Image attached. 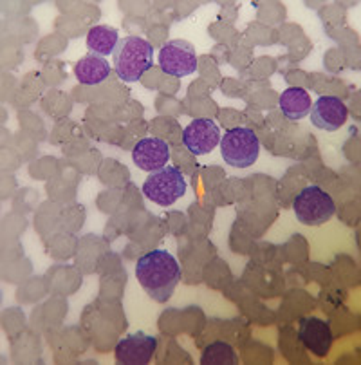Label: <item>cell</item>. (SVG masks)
<instances>
[{
  "instance_id": "3",
  "label": "cell",
  "mask_w": 361,
  "mask_h": 365,
  "mask_svg": "<svg viewBox=\"0 0 361 365\" xmlns=\"http://www.w3.org/2000/svg\"><path fill=\"white\" fill-rule=\"evenodd\" d=\"M221 154L226 163L234 168H248L258 160L261 141L251 128H229L221 138Z\"/></svg>"
},
{
  "instance_id": "1",
  "label": "cell",
  "mask_w": 361,
  "mask_h": 365,
  "mask_svg": "<svg viewBox=\"0 0 361 365\" xmlns=\"http://www.w3.org/2000/svg\"><path fill=\"white\" fill-rule=\"evenodd\" d=\"M136 279L156 302H167L181 282V268L167 250H152L137 259Z\"/></svg>"
},
{
  "instance_id": "9",
  "label": "cell",
  "mask_w": 361,
  "mask_h": 365,
  "mask_svg": "<svg viewBox=\"0 0 361 365\" xmlns=\"http://www.w3.org/2000/svg\"><path fill=\"white\" fill-rule=\"evenodd\" d=\"M298 340L315 356L325 358L333 346L334 336L327 320L318 319V317H307L298 324Z\"/></svg>"
},
{
  "instance_id": "7",
  "label": "cell",
  "mask_w": 361,
  "mask_h": 365,
  "mask_svg": "<svg viewBox=\"0 0 361 365\" xmlns=\"http://www.w3.org/2000/svg\"><path fill=\"white\" fill-rule=\"evenodd\" d=\"M157 338L137 331L120 340L114 349L116 361L121 365H147L156 354Z\"/></svg>"
},
{
  "instance_id": "11",
  "label": "cell",
  "mask_w": 361,
  "mask_h": 365,
  "mask_svg": "<svg viewBox=\"0 0 361 365\" xmlns=\"http://www.w3.org/2000/svg\"><path fill=\"white\" fill-rule=\"evenodd\" d=\"M132 160L137 168L145 172H156L164 168L170 160V148L159 138H143L132 150Z\"/></svg>"
},
{
  "instance_id": "13",
  "label": "cell",
  "mask_w": 361,
  "mask_h": 365,
  "mask_svg": "<svg viewBox=\"0 0 361 365\" xmlns=\"http://www.w3.org/2000/svg\"><path fill=\"white\" fill-rule=\"evenodd\" d=\"M280 109H282L283 116L289 120H302L307 114L311 113L313 101L311 94L307 93L302 87H289L282 93L278 100Z\"/></svg>"
},
{
  "instance_id": "14",
  "label": "cell",
  "mask_w": 361,
  "mask_h": 365,
  "mask_svg": "<svg viewBox=\"0 0 361 365\" xmlns=\"http://www.w3.org/2000/svg\"><path fill=\"white\" fill-rule=\"evenodd\" d=\"M117 43H120L117 31L114 28H109V26H94L87 33V49L90 51V55L105 58V56L113 55Z\"/></svg>"
},
{
  "instance_id": "4",
  "label": "cell",
  "mask_w": 361,
  "mask_h": 365,
  "mask_svg": "<svg viewBox=\"0 0 361 365\" xmlns=\"http://www.w3.org/2000/svg\"><path fill=\"white\" fill-rule=\"evenodd\" d=\"M143 194L156 205L170 206L187 194V181L179 168L167 165L164 168L150 172L143 182Z\"/></svg>"
},
{
  "instance_id": "10",
  "label": "cell",
  "mask_w": 361,
  "mask_h": 365,
  "mask_svg": "<svg viewBox=\"0 0 361 365\" xmlns=\"http://www.w3.org/2000/svg\"><path fill=\"white\" fill-rule=\"evenodd\" d=\"M309 114H311V121L316 128L334 133L345 125L347 118H349V109L340 98L322 96L313 103Z\"/></svg>"
},
{
  "instance_id": "12",
  "label": "cell",
  "mask_w": 361,
  "mask_h": 365,
  "mask_svg": "<svg viewBox=\"0 0 361 365\" xmlns=\"http://www.w3.org/2000/svg\"><path fill=\"white\" fill-rule=\"evenodd\" d=\"M74 74L83 86H98V83L105 82L109 78V60L98 55H85L74 66Z\"/></svg>"
},
{
  "instance_id": "15",
  "label": "cell",
  "mask_w": 361,
  "mask_h": 365,
  "mask_svg": "<svg viewBox=\"0 0 361 365\" xmlns=\"http://www.w3.org/2000/svg\"><path fill=\"white\" fill-rule=\"evenodd\" d=\"M237 364V354L229 344L217 340L210 344L202 351L201 365H235Z\"/></svg>"
},
{
  "instance_id": "5",
  "label": "cell",
  "mask_w": 361,
  "mask_h": 365,
  "mask_svg": "<svg viewBox=\"0 0 361 365\" xmlns=\"http://www.w3.org/2000/svg\"><path fill=\"white\" fill-rule=\"evenodd\" d=\"M293 210L296 219L305 226H322L336 212L333 197L323 188L311 185L305 187L293 201Z\"/></svg>"
},
{
  "instance_id": "8",
  "label": "cell",
  "mask_w": 361,
  "mask_h": 365,
  "mask_svg": "<svg viewBox=\"0 0 361 365\" xmlns=\"http://www.w3.org/2000/svg\"><path fill=\"white\" fill-rule=\"evenodd\" d=\"M183 143L192 154H210L221 143V128L214 120L197 118L183 130Z\"/></svg>"
},
{
  "instance_id": "6",
  "label": "cell",
  "mask_w": 361,
  "mask_h": 365,
  "mask_svg": "<svg viewBox=\"0 0 361 365\" xmlns=\"http://www.w3.org/2000/svg\"><path fill=\"white\" fill-rule=\"evenodd\" d=\"M157 62L161 69L170 76L184 78L194 74L197 69V53L187 40H170L167 46L161 47Z\"/></svg>"
},
{
  "instance_id": "2",
  "label": "cell",
  "mask_w": 361,
  "mask_h": 365,
  "mask_svg": "<svg viewBox=\"0 0 361 365\" xmlns=\"http://www.w3.org/2000/svg\"><path fill=\"white\" fill-rule=\"evenodd\" d=\"M154 63V49L141 36H125L113 53V67L127 83H136Z\"/></svg>"
}]
</instances>
